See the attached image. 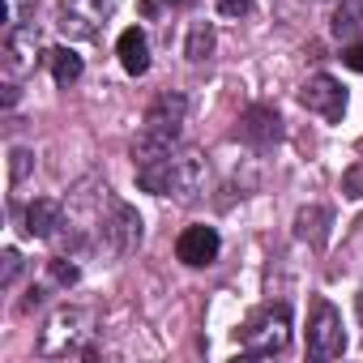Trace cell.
<instances>
[{"label": "cell", "instance_id": "obj_1", "mask_svg": "<svg viewBox=\"0 0 363 363\" xmlns=\"http://www.w3.org/2000/svg\"><path fill=\"white\" fill-rule=\"evenodd\" d=\"M90 325H94V316L86 312V308H56L52 316H48V329H43V337H39V350L43 354H52V359H60V354H82L86 350V337H90Z\"/></svg>", "mask_w": 363, "mask_h": 363}, {"label": "cell", "instance_id": "obj_2", "mask_svg": "<svg viewBox=\"0 0 363 363\" xmlns=\"http://www.w3.org/2000/svg\"><path fill=\"white\" fill-rule=\"evenodd\" d=\"M244 350L252 354V359H269V354H278V350H286V342H291V312L278 303V308H265V312H257L248 325H244Z\"/></svg>", "mask_w": 363, "mask_h": 363}, {"label": "cell", "instance_id": "obj_3", "mask_svg": "<svg viewBox=\"0 0 363 363\" xmlns=\"http://www.w3.org/2000/svg\"><path fill=\"white\" fill-rule=\"evenodd\" d=\"M346 350V333H342V312L329 303V299H316L312 303V316H308V354L312 359H333Z\"/></svg>", "mask_w": 363, "mask_h": 363}, {"label": "cell", "instance_id": "obj_4", "mask_svg": "<svg viewBox=\"0 0 363 363\" xmlns=\"http://www.w3.org/2000/svg\"><path fill=\"white\" fill-rule=\"evenodd\" d=\"M120 0H60V30L69 39H94L99 22L116 13Z\"/></svg>", "mask_w": 363, "mask_h": 363}, {"label": "cell", "instance_id": "obj_5", "mask_svg": "<svg viewBox=\"0 0 363 363\" xmlns=\"http://www.w3.org/2000/svg\"><path fill=\"white\" fill-rule=\"evenodd\" d=\"M299 103H303L312 116H320V120H342V111H346V90H342V82H333L329 73H316V77L303 82Z\"/></svg>", "mask_w": 363, "mask_h": 363}, {"label": "cell", "instance_id": "obj_6", "mask_svg": "<svg viewBox=\"0 0 363 363\" xmlns=\"http://www.w3.org/2000/svg\"><path fill=\"white\" fill-rule=\"evenodd\" d=\"M103 240H107V248L116 252V257H128L137 244H141V214L133 210V206H111V218L103 223Z\"/></svg>", "mask_w": 363, "mask_h": 363}, {"label": "cell", "instance_id": "obj_7", "mask_svg": "<svg viewBox=\"0 0 363 363\" xmlns=\"http://www.w3.org/2000/svg\"><path fill=\"white\" fill-rule=\"evenodd\" d=\"M218 248H223V240H218V231H214V227H189L184 235L175 240V257L184 261V265H193V269L214 265Z\"/></svg>", "mask_w": 363, "mask_h": 363}, {"label": "cell", "instance_id": "obj_8", "mask_svg": "<svg viewBox=\"0 0 363 363\" xmlns=\"http://www.w3.org/2000/svg\"><path fill=\"white\" fill-rule=\"evenodd\" d=\"M184 116H189L184 94L167 90V94H158V99L150 103V111H145V128H154V133H162V137H179V128H184Z\"/></svg>", "mask_w": 363, "mask_h": 363}, {"label": "cell", "instance_id": "obj_9", "mask_svg": "<svg viewBox=\"0 0 363 363\" xmlns=\"http://www.w3.org/2000/svg\"><path fill=\"white\" fill-rule=\"evenodd\" d=\"M240 137L248 141V145H274L278 137H282V120H278V111L274 107H265V103H252L244 116H240Z\"/></svg>", "mask_w": 363, "mask_h": 363}, {"label": "cell", "instance_id": "obj_10", "mask_svg": "<svg viewBox=\"0 0 363 363\" xmlns=\"http://www.w3.org/2000/svg\"><path fill=\"white\" fill-rule=\"evenodd\" d=\"M201 179H206V162L201 154H171V197L179 201H193L197 189H201Z\"/></svg>", "mask_w": 363, "mask_h": 363}, {"label": "cell", "instance_id": "obj_11", "mask_svg": "<svg viewBox=\"0 0 363 363\" xmlns=\"http://www.w3.org/2000/svg\"><path fill=\"white\" fill-rule=\"evenodd\" d=\"M116 56H120V65H124V73H133V77H141V73L150 69V39H145V30H137V26H128V30L120 35V43H116Z\"/></svg>", "mask_w": 363, "mask_h": 363}, {"label": "cell", "instance_id": "obj_12", "mask_svg": "<svg viewBox=\"0 0 363 363\" xmlns=\"http://www.w3.org/2000/svg\"><path fill=\"white\" fill-rule=\"evenodd\" d=\"M35 48H39V35H35L30 26L13 30V35L5 39V60H9V73H26V69H35Z\"/></svg>", "mask_w": 363, "mask_h": 363}, {"label": "cell", "instance_id": "obj_13", "mask_svg": "<svg viewBox=\"0 0 363 363\" xmlns=\"http://www.w3.org/2000/svg\"><path fill=\"white\" fill-rule=\"evenodd\" d=\"M329 30H333V39H342V43H359V39H363V0H342V5L333 9Z\"/></svg>", "mask_w": 363, "mask_h": 363}, {"label": "cell", "instance_id": "obj_14", "mask_svg": "<svg viewBox=\"0 0 363 363\" xmlns=\"http://www.w3.org/2000/svg\"><path fill=\"white\" fill-rule=\"evenodd\" d=\"M171 154H175V137H162V133H154V128H141L137 141H133V162H137V167L162 162V158H171Z\"/></svg>", "mask_w": 363, "mask_h": 363}, {"label": "cell", "instance_id": "obj_15", "mask_svg": "<svg viewBox=\"0 0 363 363\" xmlns=\"http://www.w3.org/2000/svg\"><path fill=\"white\" fill-rule=\"evenodd\" d=\"M56 227H60V206H56V201L39 197V201L26 206V235H35V240H52Z\"/></svg>", "mask_w": 363, "mask_h": 363}, {"label": "cell", "instance_id": "obj_16", "mask_svg": "<svg viewBox=\"0 0 363 363\" xmlns=\"http://www.w3.org/2000/svg\"><path fill=\"white\" fill-rule=\"evenodd\" d=\"M295 235L308 240L312 248H320V244L329 240V210H325V206H308V210H299V214H295Z\"/></svg>", "mask_w": 363, "mask_h": 363}, {"label": "cell", "instance_id": "obj_17", "mask_svg": "<svg viewBox=\"0 0 363 363\" xmlns=\"http://www.w3.org/2000/svg\"><path fill=\"white\" fill-rule=\"evenodd\" d=\"M48 65H52V77H56L60 86H69V82L82 77V56H77L73 48H56V52H48Z\"/></svg>", "mask_w": 363, "mask_h": 363}, {"label": "cell", "instance_id": "obj_18", "mask_svg": "<svg viewBox=\"0 0 363 363\" xmlns=\"http://www.w3.org/2000/svg\"><path fill=\"white\" fill-rule=\"evenodd\" d=\"M210 52H214V30H210L206 22H197V26L189 30V43H184V56H189L193 65H201V60H210Z\"/></svg>", "mask_w": 363, "mask_h": 363}, {"label": "cell", "instance_id": "obj_19", "mask_svg": "<svg viewBox=\"0 0 363 363\" xmlns=\"http://www.w3.org/2000/svg\"><path fill=\"white\" fill-rule=\"evenodd\" d=\"M342 193H346L350 201H363V162L342 171Z\"/></svg>", "mask_w": 363, "mask_h": 363}, {"label": "cell", "instance_id": "obj_20", "mask_svg": "<svg viewBox=\"0 0 363 363\" xmlns=\"http://www.w3.org/2000/svg\"><path fill=\"white\" fill-rule=\"evenodd\" d=\"M214 9H218L223 18H244V13L252 9V0H214Z\"/></svg>", "mask_w": 363, "mask_h": 363}, {"label": "cell", "instance_id": "obj_21", "mask_svg": "<svg viewBox=\"0 0 363 363\" xmlns=\"http://www.w3.org/2000/svg\"><path fill=\"white\" fill-rule=\"evenodd\" d=\"M9 158H13V162H9V175H13V179H22V175L30 171V150H13Z\"/></svg>", "mask_w": 363, "mask_h": 363}, {"label": "cell", "instance_id": "obj_22", "mask_svg": "<svg viewBox=\"0 0 363 363\" xmlns=\"http://www.w3.org/2000/svg\"><path fill=\"white\" fill-rule=\"evenodd\" d=\"M52 278H56L60 286H73V282H77V265H65V261H52Z\"/></svg>", "mask_w": 363, "mask_h": 363}, {"label": "cell", "instance_id": "obj_23", "mask_svg": "<svg viewBox=\"0 0 363 363\" xmlns=\"http://www.w3.org/2000/svg\"><path fill=\"white\" fill-rule=\"evenodd\" d=\"M342 60H346V69H354V73H363V39H359V43H350Z\"/></svg>", "mask_w": 363, "mask_h": 363}, {"label": "cell", "instance_id": "obj_24", "mask_svg": "<svg viewBox=\"0 0 363 363\" xmlns=\"http://www.w3.org/2000/svg\"><path fill=\"white\" fill-rule=\"evenodd\" d=\"M18 269H22V257H18V248H9V252H5V282H13Z\"/></svg>", "mask_w": 363, "mask_h": 363}, {"label": "cell", "instance_id": "obj_25", "mask_svg": "<svg viewBox=\"0 0 363 363\" xmlns=\"http://www.w3.org/2000/svg\"><path fill=\"white\" fill-rule=\"evenodd\" d=\"M359 316H363V291H359Z\"/></svg>", "mask_w": 363, "mask_h": 363}]
</instances>
